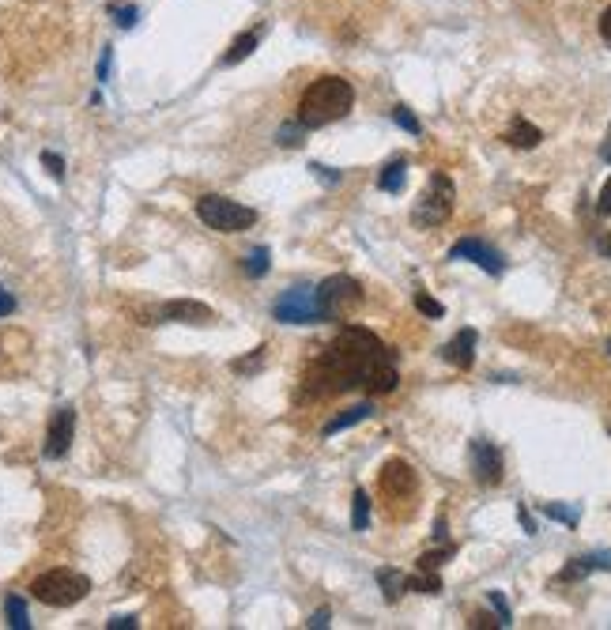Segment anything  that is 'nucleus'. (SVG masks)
Returning a JSON list of instances; mask_svg holds the SVG:
<instances>
[{
	"label": "nucleus",
	"mask_w": 611,
	"mask_h": 630,
	"mask_svg": "<svg viewBox=\"0 0 611 630\" xmlns=\"http://www.w3.org/2000/svg\"><path fill=\"white\" fill-rule=\"evenodd\" d=\"M106 72H110V49L102 53V65H99V80H106Z\"/></svg>",
	"instance_id": "obj_42"
},
{
	"label": "nucleus",
	"mask_w": 611,
	"mask_h": 630,
	"mask_svg": "<svg viewBox=\"0 0 611 630\" xmlns=\"http://www.w3.org/2000/svg\"><path fill=\"white\" fill-rule=\"evenodd\" d=\"M404 177H408V163H404V159H392V163L377 174V189H382V193H400Z\"/></svg>",
	"instance_id": "obj_19"
},
{
	"label": "nucleus",
	"mask_w": 611,
	"mask_h": 630,
	"mask_svg": "<svg viewBox=\"0 0 611 630\" xmlns=\"http://www.w3.org/2000/svg\"><path fill=\"white\" fill-rule=\"evenodd\" d=\"M416 310H419V314H426V317H445V306H442V302H435L426 291H419V295H416Z\"/></svg>",
	"instance_id": "obj_27"
},
{
	"label": "nucleus",
	"mask_w": 611,
	"mask_h": 630,
	"mask_svg": "<svg viewBox=\"0 0 611 630\" xmlns=\"http://www.w3.org/2000/svg\"><path fill=\"white\" fill-rule=\"evenodd\" d=\"M15 310V298H12V291H4V287H0V317H8Z\"/></svg>",
	"instance_id": "obj_36"
},
{
	"label": "nucleus",
	"mask_w": 611,
	"mask_h": 630,
	"mask_svg": "<svg viewBox=\"0 0 611 630\" xmlns=\"http://www.w3.org/2000/svg\"><path fill=\"white\" fill-rule=\"evenodd\" d=\"M377 585H382V592H385V600L389 604H397L400 597H404V592H408V578H404V574L400 570H377Z\"/></svg>",
	"instance_id": "obj_18"
},
{
	"label": "nucleus",
	"mask_w": 611,
	"mask_h": 630,
	"mask_svg": "<svg viewBox=\"0 0 611 630\" xmlns=\"http://www.w3.org/2000/svg\"><path fill=\"white\" fill-rule=\"evenodd\" d=\"M196 215H201V223L219 230V234H242L257 223V211L249 204H238L230 201V196H219V193H208L196 201Z\"/></svg>",
	"instance_id": "obj_3"
},
{
	"label": "nucleus",
	"mask_w": 611,
	"mask_h": 630,
	"mask_svg": "<svg viewBox=\"0 0 611 630\" xmlns=\"http://www.w3.org/2000/svg\"><path fill=\"white\" fill-rule=\"evenodd\" d=\"M329 619H332V611H329V608H321V611H314L306 626H310V630H321V626H329Z\"/></svg>",
	"instance_id": "obj_34"
},
{
	"label": "nucleus",
	"mask_w": 611,
	"mask_h": 630,
	"mask_svg": "<svg viewBox=\"0 0 611 630\" xmlns=\"http://www.w3.org/2000/svg\"><path fill=\"white\" fill-rule=\"evenodd\" d=\"M544 140V133L536 129L532 121H525V117H513V125H510V133H506V143L510 148H521V151H529V148H536V143Z\"/></svg>",
	"instance_id": "obj_16"
},
{
	"label": "nucleus",
	"mask_w": 611,
	"mask_h": 630,
	"mask_svg": "<svg viewBox=\"0 0 611 630\" xmlns=\"http://www.w3.org/2000/svg\"><path fill=\"white\" fill-rule=\"evenodd\" d=\"M110 12L117 15V23H121V27H133V23H136V15H140L133 4H114Z\"/></svg>",
	"instance_id": "obj_30"
},
{
	"label": "nucleus",
	"mask_w": 611,
	"mask_h": 630,
	"mask_svg": "<svg viewBox=\"0 0 611 630\" xmlns=\"http://www.w3.org/2000/svg\"><path fill=\"white\" fill-rule=\"evenodd\" d=\"M517 513H521V525H525V532H536V521L529 517V510H525V506H521Z\"/></svg>",
	"instance_id": "obj_41"
},
{
	"label": "nucleus",
	"mask_w": 611,
	"mask_h": 630,
	"mask_svg": "<svg viewBox=\"0 0 611 630\" xmlns=\"http://www.w3.org/2000/svg\"><path fill=\"white\" fill-rule=\"evenodd\" d=\"M4 616H8V626H15V630H30L27 604H23L20 597H8V600H4Z\"/></svg>",
	"instance_id": "obj_23"
},
{
	"label": "nucleus",
	"mask_w": 611,
	"mask_h": 630,
	"mask_svg": "<svg viewBox=\"0 0 611 630\" xmlns=\"http://www.w3.org/2000/svg\"><path fill=\"white\" fill-rule=\"evenodd\" d=\"M544 513H547V517H555V521H563V525H570V529L581 521V510H578V506L570 510V506H559V502H547Z\"/></svg>",
	"instance_id": "obj_25"
},
{
	"label": "nucleus",
	"mask_w": 611,
	"mask_h": 630,
	"mask_svg": "<svg viewBox=\"0 0 611 630\" xmlns=\"http://www.w3.org/2000/svg\"><path fill=\"white\" fill-rule=\"evenodd\" d=\"M272 317L283 321V325H321L325 314H321V306L314 298L310 287H295V291H283L272 306Z\"/></svg>",
	"instance_id": "obj_7"
},
{
	"label": "nucleus",
	"mask_w": 611,
	"mask_h": 630,
	"mask_svg": "<svg viewBox=\"0 0 611 630\" xmlns=\"http://www.w3.org/2000/svg\"><path fill=\"white\" fill-rule=\"evenodd\" d=\"M592 570H611V555H581V559H570V566L559 574V582H581Z\"/></svg>",
	"instance_id": "obj_15"
},
{
	"label": "nucleus",
	"mask_w": 611,
	"mask_h": 630,
	"mask_svg": "<svg viewBox=\"0 0 611 630\" xmlns=\"http://www.w3.org/2000/svg\"><path fill=\"white\" fill-rule=\"evenodd\" d=\"M453 555H457L453 544H445V548H438V551H426V555H419V570H438L445 559H453Z\"/></svg>",
	"instance_id": "obj_24"
},
{
	"label": "nucleus",
	"mask_w": 611,
	"mask_h": 630,
	"mask_svg": "<svg viewBox=\"0 0 611 630\" xmlns=\"http://www.w3.org/2000/svg\"><path fill=\"white\" fill-rule=\"evenodd\" d=\"M72 435H76V411H72L68 404L53 411V419H49V430H46V457H65L68 453V445H72Z\"/></svg>",
	"instance_id": "obj_12"
},
{
	"label": "nucleus",
	"mask_w": 611,
	"mask_h": 630,
	"mask_svg": "<svg viewBox=\"0 0 611 630\" xmlns=\"http://www.w3.org/2000/svg\"><path fill=\"white\" fill-rule=\"evenodd\" d=\"M600 39L611 46V8H604V15H600Z\"/></svg>",
	"instance_id": "obj_37"
},
{
	"label": "nucleus",
	"mask_w": 611,
	"mask_h": 630,
	"mask_svg": "<svg viewBox=\"0 0 611 630\" xmlns=\"http://www.w3.org/2000/svg\"><path fill=\"white\" fill-rule=\"evenodd\" d=\"M607 351H611V344H607Z\"/></svg>",
	"instance_id": "obj_45"
},
{
	"label": "nucleus",
	"mask_w": 611,
	"mask_h": 630,
	"mask_svg": "<svg viewBox=\"0 0 611 630\" xmlns=\"http://www.w3.org/2000/svg\"><path fill=\"white\" fill-rule=\"evenodd\" d=\"M261 34H264V27H249V30H242L235 42L227 46V53H223V65H242L249 53H254L257 46H261Z\"/></svg>",
	"instance_id": "obj_14"
},
{
	"label": "nucleus",
	"mask_w": 611,
	"mask_h": 630,
	"mask_svg": "<svg viewBox=\"0 0 611 630\" xmlns=\"http://www.w3.org/2000/svg\"><path fill=\"white\" fill-rule=\"evenodd\" d=\"M487 600L495 604V611H498V619H502V623L510 626V619H513V616H510V604H506V597H502V592H487Z\"/></svg>",
	"instance_id": "obj_31"
},
{
	"label": "nucleus",
	"mask_w": 611,
	"mask_h": 630,
	"mask_svg": "<svg viewBox=\"0 0 611 630\" xmlns=\"http://www.w3.org/2000/svg\"><path fill=\"white\" fill-rule=\"evenodd\" d=\"M453 204H457V186L453 177L435 170L426 182V193L419 196V204L411 208V223L416 227H442L449 215H453Z\"/></svg>",
	"instance_id": "obj_4"
},
{
	"label": "nucleus",
	"mask_w": 611,
	"mask_h": 630,
	"mask_svg": "<svg viewBox=\"0 0 611 630\" xmlns=\"http://www.w3.org/2000/svg\"><path fill=\"white\" fill-rule=\"evenodd\" d=\"M476 329H460L449 344L442 348V358L445 363H453L457 370H472V363H476Z\"/></svg>",
	"instance_id": "obj_13"
},
{
	"label": "nucleus",
	"mask_w": 611,
	"mask_h": 630,
	"mask_svg": "<svg viewBox=\"0 0 611 630\" xmlns=\"http://www.w3.org/2000/svg\"><path fill=\"white\" fill-rule=\"evenodd\" d=\"M397 385V351L385 348L370 329L351 325L310 363L298 401H325L332 393L348 389H366L370 397H385Z\"/></svg>",
	"instance_id": "obj_1"
},
{
	"label": "nucleus",
	"mask_w": 611,
	"mask_h": 630,
	"mask_svg": "<svg viewBox=\"0 0 611 630\" xmlns=\"http://www.w3.org/2000/svg\"><path fill=\"white\" fill-rule=\"evenodd\" d=\"M408 592H426V597H435V592H442V578H438V570H419L416 578H408Z\"/></svg>",
	"instance_id": "obj_21"
},
{
	"label": "nucleus",
	"mask_w": 611,
	"mask_h": 630,
	"mask_svg": "<svg viewBox=\"0 0 611 630\" xmlns=\"http://www.w3.org/2000/svg\"><path fill=\"white\" fill-rule=\"evenodd\" d=\"M370 416H374V404H355V408H348V411H340L336 419H329V423H325V430H321V435H325V438H332V435H340V430H348V427L363 423V419H370Z\"/></svg>",
	"instance_id": "obj_17"
},
{
	"label": "nucleus",
	"mask_w": 611,
	"mask_h": 630,
	"mask_svg": "<svg viewBox=\"0 0 611 630\" xmlns=\"http://www.w3.org/2000/svg\"><path fill=\"white\" fill-rule=\"evenodd\" d=\"M366 525H370V495L358 488L355 491V506H351V529L355 532H366Z\"/></svg>",
	"instance_id": "obj_22"
},
{
	"label": "nucleus",
	"mask_w": 611,
	"mask_h": 630,
	"mask_svg": "<svg viewBox=\"0 0 611 630\" xmlns=\"http://www.w3.org/2000/svg\"><path fill=\"white\" fill-rule=\"evenodd\" d=\"M597 211H600V215H611V177H607V186L600 189V201H597Z\"/></svg>",
	"instance_id": "obj_35"
},
{
	"label": "nucleus",
	"mask_w": 611,
	"mask_h": 630,
	"mask_svg": "<svg viewBox=\"0 0 611 630\" xmlns=\"http://www.w3.org/2000/svg\"><path fill=\"white\" fill-rule=\"evenodd\" d=\"M472 472L483 488H495L502 483V472H506V461H502V449L487 438H476L472 442Z\"/></svg>",
	"instance_id": "obj_10"
},
{
	"label": "nucleus",
	"mask_w": 611,
	"mask_h": 630,
	"mask_svg": "<svg viewBox=\"0 0 611 630\" xmlns=\"http://www.w3.org/2000/svg\"><path fill=\"white\" fill-rule=\"evenodd\" d=\"M215 314L208 310L204 302H167V306H155V310L148 314V321L143 325H163V321H185V325H204V321H211Z\"/></svg>",
	"instance_id": "obj_11"
},
{
	"label": "nucleus",
	"mask_w": 611,
	"mask_h": 630,
	"mask_svg": "<svg viewBox=\"0 0 611 630\" xmlns=\"http://www.w3.org/2000/svg\"><path fill=\"white\" fill-rule=\"evenodd\" d=\"M435 539H445V517L435 521Z\"/></svg>",
	"instance_id": "obj_44"
},
{
	"label": "nucleus",
	"mask_w": 611,
	"mask_h": 630,
	"mask_svg": "<svg viewBox=\"0 0 611 630\" xmlns=\"http://www.w3.org/2000/svg\"><path fill=\"white\" fill-rule=\"evenodd\" d=\"M314 298L321 306V314H325V321H340L363 302V287H358V280H351V276H329L314 291Z\"/></svg>",
	"instance_id": "obj_6"
},
{
	"label": "nucleus",
	"mask_w": 611,
	"mask_h": 630,
	"mask_svg": "<svg viewBox=\"0 0 611 630\" xmlns=\"http://www.w3.org/2000/svg\"><path fill=\"white\" fill-rule=\"evenodd\" d=\"M392 121H397L400 129H404V133H411V136H419V133H423V125H419V117L411 114L408 106H392Z\"/></svg>",
	"instance_id": "obj_26"
},
{
	"label": "nucleus",
	"mask_w": 611,
	"mask_h": 630,
	"mask_svg": "<svg viewBox=\"0 0 611 630\" xmlns=\"http://www.w3.org/2000/svg\"><path fill=\"white\" fill-rule=\"evenodd\" d=\"M261 363H264V344L254 348V355H249V358H238V363H235V374H249V370H257Z\"/></svg>",
	"instance_id": "obj_29"
},
{
	"label": "nucleus",
	"mask_w": 611,
	"mask_h": 630,
	"mask_svg": "<svg viewBox=\"0 0 611 630\" xmlns=\"http://www.w3.org/2000/svg\"><path fill=\"white\" fill-rule=\"evenodd\" d=\"M268 268H272V254H268V249L261 246V249H254V254H249L245 261H242V272L249 276V280H261Z\"/></svg>",
	"instance_id": "obj_20"
},
{
	"label": "nucleus",
	"mask_w": 611,
	"mask_h": 630,
	"mask_svg": "<svg viewBox=\"0 0 611 630\" xmlns=\"http://www.w3.org/2000/svg\"><path fill=\"white\" fill-rule=\"evenodd\" d=\"M600 159H604V163H611V125H607V136L600 143Z\"/></svg>",
	"instance_id": "obj_40"
},
{
	"label": "nucleus",
	"mask_w": 611,
	"mask_h": 630,
	"mask_svg": "<svg viewBox=\"0 0 611 630\" xmlns=\"http://www.w3.org/2000/svg\"><path fill=\"white\" fill-rule=\"evenodd\" d=\"M310 170H314L317 177H325V182H340V174H336V170H329V167H317V163H314Z\"/></svg>",
	"instance_id": "obj_39"
},
{
	"label": "nucleus",
	"mask_w": 611,
	"mask_h": 630,
	"mask_svg": "<svg viewBox=\"0 0 611 630\" xmlns=\"http://www.w3.org/2000/svg\"><path fill=\"white\" fill-rule=\"evenodd\" d=\"M449 261H472L487 276H502V272H506V257H502L495 246L479 242V238H460L453 249H449Z\"/></svg>",
	"instance_id": "obj_9"
},
{
	"label": "nucleus",
	"mask_w": 611,
	"mask_h": 630,
	"mask_svg": "<svg viewBox=\"0 0 611 630\" xmlns=\"http://www.w3.org/2000/svg\"><path fill=\"white\" fill-rule=\"evenodd\" d=\"M302 125L295 121V125H283V129H280V143H283V148H298V143H302Z\"/></svg>",
	"instance_id": "obj_28"
},
{
	"label": "nucleus",
	"mask_w": 611,
	"mask_h": 630,
	"mask_svg": "<svg viewBox=\"0 0 611 630\" xmlns=\"http://www.w3.org/2000/svg\"><path fill=\"white\" fill-rule=\"evenodd\" d=\"M42 163H46V170H49L53 177H65V163H61V155L46 151V155H42Z\"/></svg>",
	"instance_id": "obj_32"
},
{
	"label": "nucleus",
	"mask_w": 611,
	"mask_h": 630,
	"mask_svg": "<svg viewBox=\"0 0 611 630\" xmlns=\"http://www.w3.org/2000/svg\"><path fill=\"white\" fill-rule=\"evenodd\" d=\"M136 626V619L133 616H121V619H110V630H133Z\"/></svg>",
	"instance_id": "obj_38"
},
{
	"label": "nucleus",
	"mask_w": 611,
	"mask_h": 630,
	"mask_svg": "<svg viewBox=\"0 0 611 630\" xmlns=\"http://www.w3.org/2000/svg\"><path fill=\"white\" fill-rule=\"evenodd\" d=\"M597 249H600L604 257H611V234H607V238H600V242H597Z\"/></svg>",
	"instance_id": "obj_43"
},
{
	"label": "nucleus",
	"mask_w": 611,
	"mask_h": 630,
	"mask_svg": "<svg viewBox=\"0 0 611 630\" xmlns=\"http://www.w3.org/2000/svg\"><path fill=\"white\" fill-rule=\"evenodd\" d=\"M472 626H476V630H483V626H487V630H498V626H506V623H502L498 616H472Z\"/></svg>",
	"instance_id": "obj_33"
},
{
	"label": "nucleus",
	"mask_w": 611,
	"mask_h": 630,
	"mask_svg": "<svg viewBox=\"0 0 611 630\" xmlns=\"http://www.w3.org/2000/svg\"><path fill=\"white\" fill-rule=\"evenodd\" d=\"M355 106V87L344 76H321L298 99V125L302 129H325V125L348 117Z\"/></svg>",
	"instance_id": "obj_2"
},
{
	"label": "nucleus",
	"mask_w": 611,
	"mask_h": 630,
	"mask_svg": "<svg viewBox=\"0 0 611 630\" xmlns=\"http://www.w3.org/2000/svg\"><path fill=\"white\" fill-rule=\"evenodd\" d=\"M87 592H91V582L76 570H49V574H42V578H34V585H30V597L49 604V608L80 604Z\"/></svg>",
	"instance_id": "obj_5"
},
{
	"label": "nucleus",
	"mask_w": 611,
	"mask_h": 630,
	"mask_svg": "<svg viewBox=\"0 0 611 630\" xmlns=\"http://www.w3.org/2000/svg\"><path fill=\"white\" fill-rule=\"evenodd\" d=\"M377 483H382V495H385L389 502H404V498L416 495L419 476H416V468H411L408 461L392 457V461L382 464V472H377Z\"/></svg>",
	"instance_id": "obj_8"
}]
</instances>
